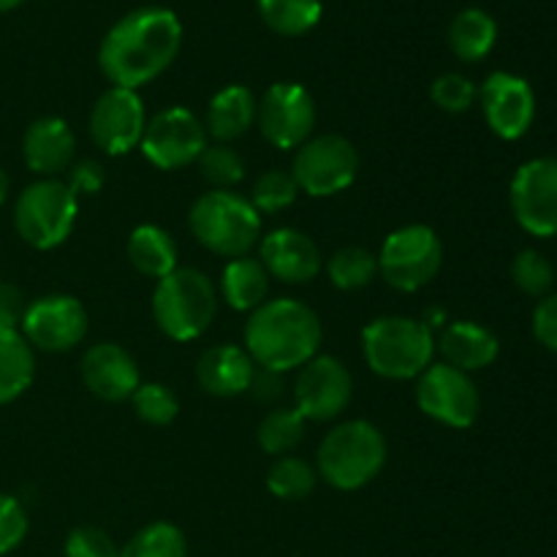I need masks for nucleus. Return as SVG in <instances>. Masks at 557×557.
I'll return each mask as SVG.
<instances>
[{
    "instance_id": "obj_1",
    "label": "nucleus",
    "mask_w": 557,
    "mask_h": 557,
    "mask_svg": "<svg viewBox=\"0 0 557 557\" xmlns=\"http://www.w3.org/2000/svg\"><path fill=\"white\" fill-rule=\"evenodd\" d=\"M183 47V22L172 9L145 5L120 16L103 36L98 65L112 87L136 90L163 74Z\"/></svg>"
},
{
    "instance_id": "obj_2",
    "label": "nucleus",
    "mask_w": 557,
    "mask_h": 557,
    "mask_svg": "<svg viewBox=\"0 0 557 557\" xmlns=\"http://www.w3.org/2000/svg\"><path fill=\"white\" fill-rule=\"evenodd\" d=\"M321 341L324 330L315 310L292 297L267 299L245 324V351L256 368L277 375L310 362L319 354Z\"/></svg>"
},
{
    "instance_id": "obj_3",
    "label": "nucleus",
    "mask_w": 557,
    "mask_h": 557,
    "mask_svg": "<svg viewBox=\"0 0 557 557\" xmlns=\"http://www.w3.org/2000/svg\"><path fill=\"white\" fill-rule=\"evenodd\" d=\"M368 368L386 381L419 379L433 364L435 335L422 319L379 315L362 332Z\"/></svg>"
},
{
    "instance_id": "obj_4",
    "label": "nucleus",
    "mask_w": 557,
    "mask_h": 557,
    "mask_svg": "<svg viewBox=\"0 0 557 557\" xmlns=\"http://www.w3.org/2000/svg\"><path fill=\"white\" fill-rule=\"evenodd\" d=\"M386 438L373 422L351 419L324 435L315 455L319 476L341 493L362 490L384 471Z\"/></svg>"
},
{
    "instance_id": "obj_5",
    "label": "nucleus",
    "mask_w": 557,
    "mask_h": 557,
    "mask_svg": "<svg viewBox=\"0 0 557 557\" xmlns=\"http://www.w3.org/2000/svg\"><path fill=\"white\" fill-rule=\"evenodd\" d=\"M188 226L196 243L226 259H243L261 243V215L234 190H207L194 201Z\"/></svg>"
},
{
    "instance_id": "obj_6",
    "label": "nucleus",
    "mask_w": 557,
    "mask_h": 557,
    "mask_svg": "<svg viewBox=\"0 0 557 557\" xmlns=\"http://www.w3.org/2000/svg\"><path fill=\"white\" fill-rule=\"evenodd\" d=\"M218 313V292L210 277L194 267H177L152 292V319L177 343H190L210 330Z\"/></svg>"
},
{
    "instance_id": "obj_7",
    "label": "nucleus",
    "mask_w": 557,
    "mask_h": 557,
    "mask_svg": "<svg viewBox=\"0 0 557 557\" xmlns=\"http://www.w3.org/2000/svg\"><path fill=\"white\" fill-rule=\"evenodd\" d=\"M79 215V196L60 177L27 185L14 205V228L30 248L52 250L71 237Z\"/></svg>"
},
{
    "instance_id": "obj_8",
    "label": "nucleus",
    "mask_w": 557,
    "mask_h": 557,
    "mask_svg": "<svg viewBox=\"0 0 557 557\" xmlns=\"http://www.w3.org/2000/svg\"><path fill=\"white\" fill-rule=\"evenodd\" d=\"M444 264V245L424 223L400 226L384 239L379 253V272L392 288L413 294L428 286Z\"/></svg>"
},
{
    "instance_id": "obj_9",
    "label": "nucleus",
    "mask_w": 557,
    "mask_h": 557,
    "mask_svg": "<svg viewBox=\"0 0 557 557\" xmlns=\"http://www.w3.org/2000/svg\"><path fill=\"white\" fill-rule=\"evenodd\" d=\"M292 174L302 194L330 199L354 185L359 174V152L341 134L310 136L294 156Z\"/></svg>"
},
{
    "instance_id": "obj_10",
    "label": "nucleus",
    "mask_w": 557,
    "mask_h": 557,
    "mask_svg": "<svg viewBox=\"0 0 557 557\" xmlns=\"http://www.w3.org/2000/svg\"><path fill=\"white\" fill-rule=\"evenodd\" d=\"M315 101L299 82H275L267 87L256 109L261 136L277 150H299L313 136Z\"/></svg>"
},
{
    "instance_id": "obj_11",
    "label": "nucleus",
    "mask_w": 557,
    "mask_h": 557,
    "mask_svg": "<svg viewBox=\"0 0 557 557\" xmlns=\"http://www.w3.org/2000/svg\"><path fill=\"white\" fill-rule=\"evenodd\" d=\"M207 145H210V134L205 123L190 109L169 107L147 120L139 150L152 166L174 172V169H185L199 161Z\"/></svg>"
},
{
    "instance_id": "obj_12",
    "label": "nucleus",
    "mask_w": 557,
    "mask_h": 557,
    "mask_svg": "<svg viewBox=\"0 0 557 557\" xmlns=\"http://www.w3.org/2000/svg\"><path fill=\"white\" fill-rule=\"evenodd\" d=\"M417 406L424 417L446 428H471L482 411V397L471 373L451 368V364H430L417 379Z\"/></svg>"
},
{
    "instance_id": "obj_13",
    "label": "nucleus",
    "mask_w": 557,
    "mask_h": 557,
    "mask_svg": "<svg viewBox=\"0 0 557 557\" xmlns=\"http://www.w3.org/2000/svg\"><path fill=\"white\" fill-rule=\"evenodd\" d=\"M20 332L33 351L36 348L47 354L71 351L87 335V310L71 294H47L27 302Z\"/></svg>"
},
{
    "instance_id": "obj_14",
    "label": "nucleus",
    "mask_w": 557,
    "mask_h": 557,
    "mask_svg": "<svg viewBox=\"0 0 557 557\" xmlns=\"http://www.w3.org/2000/svg\"><path fill=\"white\" fill-rule=\"evenodd\" d=\"M511 212L533 237L557 234V158H533L517 169L509 188Z\"/></svg>"
},
{
    "instance_id": "obj_15",
    "label": "nucleus",
    "mask_w": 557,
    "mask_h": 557,
    "mask_svg": "<svg viewBox=\"0 0 557 557\" xmlns=\"http://www.w3.org/2000/svg\"><path fill=\"white\" fill-rule=\"evenodd\" d=\"M354 395V379L341 359L330 354H315L310 362L299 368V379L294 384L297 411L308 422H332L348 408Z\"/></svg>"
},
{
    "instance_id": "obj_16",
    "label": "nucleus",
    "mask_w": 557,
    "mask_h": 557,
    "mask_svg": "<svg viewBox=\"0 0 557 557\" xmlns=\"http://www.w3.org/2000/svg\"><path fill=\"white\" fill-rule=\"evenodd\" d=\"M147 128L145 101L136 90L109 87L90 109V136L107 156H128L141 145Z\"/></svg>"
},
{
    "instance_id": "obj_17",
    "label": "nucleus",
    "mask_w": 557,
    "mask_h": 557,
    "mask_svg": "<svg viewBox=\"0 0 557 557\" xmlns=\"http://www.w3.org/2000/svg\"><path fill=\"white\" fill-rule=\"evenodd\" d=\"M490 131L506 141L522 139L536 120V92L531 82L509 71H495L479 90Z\"/></svg>"
},
{
    "instance_id": "obj_18",
    "label": "nucleus",
    "mask_w": 557,
    "mask_h": 557,
    "mask_svg": "<svg viewBox=\"0 0 557 557\" xmlns=\"http://www.w3.org/2000/svg\"><path fill=\"white\" fill-rule=\"evenodd\" d=\"M259 261L270 272V277H277L286 286H305V283L315 281L324 267L313 237L292 226L275 228L261 237Z\"/></svg>"
},
{
    "instance_id": "obj_19",
    "label": "nucleus",
    "mask_w": 557,
    "mask_h": 557,
    "mask_svg": "<svg viewBox=\"0 0 557 557\" xmlns=\"http://www.w3.org/2000/svg\"><path fill=\"white\" fill-rule=\"evenodd\" d=\"M82 381L87 389L107 403H123L131 400L141 384L139 364L136 359L125 351L117 343H96L85 351L79 364Z\"/></svg>"
},
{
    "instance_id": "obj_20",
    "label": "nucleus",
    "mask_w": 557,
    "mask_h": 557,
    "mask_svg": "<svg viewBox=\"0 0 557 557\" xmlns=\"http://www.w3.org/2000/svg\"><path fill=\"white\" fill-rule=\"evenodd\" d=\"M76 156V136L63 117H38L22 136V158L38 177H58L71 169Z\"/></svg>"
},
{
    "instance_id": "obj_21",
    "label": "nucleus",
    "mask_w": 557,
    "mask_h": 557,
    "mask_svg": "<svg viewBox=\"0 0 557 557\" xmlns=\"http://www.w3.org/2000/svg\"><path fill=\"white\" fill-rule=\"evenodd\" d=\"M256 364L245 348L221 343L207 348L196 362V381L212 397H239L250 389Z\"/></svg>"
},
{
    "instance_id": "obj_22",
    "label": "nucleus",
    "mask_w": 557,
    "mask_h": 557,
    "mask_svg": "<svg viewBox=\"0 0 557 557\" xmlns=\"http://www.w3.org/2000/svg\"><path fill=\"white\" fill-rule=\"evenodd\" d=\"M435 351H441V357L451 368L462 373H476L498 359L500 343L493 330L476 321H449L435 341Z\"/></svg>"
},
{
    "instance_id": "obj_23",
    "label": "nucleus",
    "mask_w": 557,
    "mask_h": 557,
    "mask_svg": "<svg viewBox=\"0 0 557 557\" xmlns=\"http://www.w3.org/2000/svg\"><path fill=\"white\" fill-rule=\"evenodd\" d=\"M256 109H259V101H256L250 87L226 85L210 98L205 123L207 134L215 141H221V145L239 139V136H245L253 128Z\"/></svg>"
},
{
    "instance_id": "obj_24",
    "label": "nucleus",
    "mask_w": 557,
    "mask_h": 557,
    "mask_svg": "<svg viewBox=\"0 0 557 557\" xmlns=\"http://www.w3.org/2000/svg\"><path fill=\"white\" fill-rule=\"evenodd\" d=\"M128 261L134 264L136 272L145 277H166L169 272L177 270V243L166 228L156 226V223H141L131 232L128 245H125Z\"/></svg>"
},
{
    "instance_id": "obj_25",
    "label": "nucleus",
    "mask_w": 557,
    "mask_h": 557,
    "mask_svg": "<svg viewBox=\"0 0 557 557\" xmlns=\"http://www.w3.org/2000/svg\"><path fill=\"white\" fill-rule=\"evenodd\" d=\"M221 294L228 308L239 310V313H253L259 305L267 302V294H270V272L253 256L232 259L223 267Z\"/></svg>"
},
{
    "instance_id": "obj_26",
    "label": "nucleus",
    "mask_w": 557,
    "mask_h": 557,
    "mask_svg": "<svg viewBox=\"0 0 557 557\" xmlns=\"http://www.w3.org/2000/svg\"><path fill=\"white\" fill-rule=\"evenodd\" d=\"M36 379V351L20 330H0V406L25 395Z\"/></svg>"
},
{
    "instance_id": "obj_27",
    "label": "nucleus",
    "mask_w": 557,
    "mask_h": 557,
    "mask_svg": "<svg viewBox=\"0 0 557 557\" xmlns=\"http://www.w3.org/2000/svg\"><path fill=\"white\" fill-rule=\"evenodd\" d=\"M498 41V22L484 9H462L449 25V47L462 63H479Z\"/></svg>"
},
{
    "instance_id": "obj_28",
    "label": "nucleus",
    "mask_w": 557,
    "mask_h": 557,
    "mask_svg": "<svg viewBox=\"0 0 557 557\" xmlns=\"http://www.w3.org/2000/svg\"><path fill=\"white\" fill-rule=\"evenodd\" d=\"M264 25L283 38H299L324 16L321 0H256Z\"/></svg>"
},
{
    "instance_id": "obj_29",
    "label": "nucleus",
    "mask_w": 557,
    "mask_h": 557,
    "mask_svg": "<svg viewBox=\"0 0 557 557\" xmlns=\"http://www.w3.org/2000/svg\"><path fill=\"white\" fill-rule=\"evenodd\" d=\"M308 419L297 408H272L259 424V446L272 457H286L302 444Z\"/></svg>"
},
{
    "instance_id": "obj_30",
    "label": "nucleus",
    "mask_w": 557,
    "mask_h": 557,
    "mask_svg": "<svg viewBox=\"0 0 557 557\" xmlns=\"http://www.w3.org/2000/svg\"><path fill=\"white\" fill-rule=\"evenodd\" d=\"M326 275H330L332 286L341 292H359V288L370 286L379 275V256L370 253L368 248H348L335 250L326 261Z\"/></svg>"
},
{
    "instance_id": "obj_31",
    "label": "nucleus",
    "mask_w": 557,
    "mask_h": 557,
    "mask_svg": "<svg viewBox=\"0 0 557 557\" xmlns=\"http://www.w3.org/2000/svg\"><path fill=\"white\" fill-rule=\"evenodd\" d=\"M319 471L302 457H275L267 471V490L281 500H305L315 490Z\"/></svg>"
},
{
    "instance_id": "obj_32",
    "label": "nucleus",
    "mask_w": 557,
    "mask_h": 557,
    "mask_svg": "<svg viewBox=\"0 0 557 557\" xmlns=\"http://www.w3.org/2000/svg\"><path fill=\"white\" fill-rule=\"evenodd\" d=\"M120 557H188V539L172 522H150L131 536Z\"/></svg>"
},
{
    "instance_id": "obj_33",
    "label": "nucleus",
    "mask_w": 557,
    "mask_h": 557,
    "mask_svg": "<svg viewBox=\"0 0 557 557\" xmlns=\"http://www.w3.org/2000/svg\"><path fill=\"white\" fill-rule=\"evenodd\" d=\"M199 172L207 183L212 185V190H232L234 185H239L245 180V161L237 150H232L228 145H207L205 152L199 156Z\"/></svg>"
},
{
    "instance_id": "obj_34",
    "label": "nucleus",
    "mask_w": 557,
    "mask_h": 557,
    "mask_svg": "<svg viewBox=\"0 0 557 557\" xmlns=\"http://www.w3.org/2000/svg\"><path fill=\"white\" fill-rule=\"evenodd\" d=\"M511 281L528 297H547L553 294L555 286V267L549 264V259L539 250L528 248L520 250L511 261Z\"/></svg>"
},
{
    "instance_id": "obj_35",
    "label": "nucleus",
    "mask_w": 557,
    "mask_h": 557,
    "mask_svg": "<svg viewBox=\"0 0 557 557\" xmlns=\"http://www.w3.org/2000/svg\"><path fill=\"white\" fill-rule=\"evenodd\" d=\"M299 185L292 172L283 169H267L250 190V205L259 212H283L297 201Z\"/></svg>"
},
{
    "instance_id": "obj_36",
    "label": "nucleus",
    "mask_w": 557,
    "mask_h": 557,
    "mask_svg": "<svg viewBox=\"0 0 557 557\" xmlns=\"http://www.w3.org/2000/svg\"><path fill=\"white\" fill-rule=\"evenodd\" d=\"M131 406H134L136 417L152 428H166L177 419L180 400L169 386L150 381V384H139V389L131 395Z\"/></svg>"
},
{
    "instance_id": "obj_37",
    "label": "nucleus",
    "mask_w": 557,
    "mask_h": 557,
    "mask_svg": "<svg viewBox=\"0 0 557 557\" xmlns=\"http://www.w3.org/2000/svg\"><path fill=\"white\" fill-rule=\"evenodd\" d=\"M430 98H433L435 107L441 112L449 114H462L473 107V101L479 98V87L468 79L466 74H457V71H449V74H441L438 79L430 87Z\"/></svg>"
},
{
    "instance_id": "obj_38",
    "label": "nucleus",
    "mask_w": 557,
    "mask_h": 557,
    "mask_svg": "<svg viewBox=\"0 0 557 557\" xmlns=\"http://www.w3.org/2000/svg\"><path fill=\"white\" fill-rule=\"evenodd\" d=\"M27 511L14 495L0 493V557L14 553L27 536Z\"/></svg>"
},
{
    "instance_id": "obj_39",
    "label": "nucleus",
    "mask_w": 557,
    "mask_h": 557,
    "mask_svg": "<svg viewBox=\"0 0 557 557\" xmlns=\"http://www.w3.org/2000/svg\"><path fill=\"white\" fill-rule=\"evenodd\" d=\"M65 557H120V547L101 528L82 525L65 539Z\"/></svg>"
},
{
    "instance_id": "obj_40",
    "label": "nucleus",
    "mask_w": 557,
    "mask_h": 557,
    "mask_svg": "<svg viewBox=\"0 0 557 557\" xmlns=\"http://www.w3.org/2000/svg\"><path fill=\"white\" fill-rule=\"evenodd\" d=\"M65 183L71 185L76 196H92L103 188L107 183V174H103V166L92 158H82V161H74L69 169V180Z\"/></svg>"
},
{
    "instance_id": "obj_41",
    "label": "nucleus",
    "mask_w": 557,
    "mask_h": 557,
    "mask_svg": "<svg viewBox=\"0 0 557 557\" xmlns=\"http://www.w3.org/2000/svg\"><path fill=\"white\" fill-rule=\"evenodd\" d=\"M533 335L547 351L557 354V292L542 297L533 310Z\"/></svg>"
},
{
    "instance_id": "obj_42",
    "label": "nucleus",
    "mask_w": 557,
    "mask_h": 557,
    "mask_svg": "<svg viewBox=\"0 0 557 557\" xmlns=\"http://www.w3.org/2000/svg\"><path fill=\"white\" fill-rule=\"evenodd\" d=\"M25 310L27 299L22 288H16L14 283L0 281V330H20Z\"/></svg>"
},
{
    "instance_id": "obj_43",
    "label": "nucleus",
    "mask_w": 557,
    "mask_h": 557,
    "mask_svg": "<svg viewBox=\"0 0 557 557\" xmlns=\"http://www.w3.org/2000/svg\"><path fill=\"white\" fill-rule=\"evenodd\" d=\"M250 395L261 403H272L283 395V381L277 373H270V370H256L253 384H250Z\"/></svg>"
},
{
    "instance_id": "obj_44",
    "label": "nucleus",
    "mask_w": 557,
    "mask_h": 557,
    "mask_svg": "<svg viewBox=\"0 0 557 557\" xmlns=\"http://www.w3.org/2000/svg\"><path fill=\"white\" fill-rule=\"evenodd\" d=\"M5 196H9V174H5L3 169H0V205H3V201H5Z\"/></svg>"
},
{
    "instance_id": "obj_45",
    "label": "nucleus",
    "mask_w": 557,
    "mask_h": 557,
    "mask_svg": "<svg viewBox=\"0 0 557 557\" xmlns=\"http://www.w3.org/2000/svg\"><path fill=\"white\" fill-rule=\"evenodd\" d=\"M22 3H25V0H0V14H3V11L16 9V5H22Z\"/></svg>"
}]
</instances>
